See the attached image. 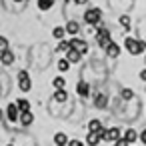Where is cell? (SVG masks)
<instances>
[{
    "instance_id": "obj_16",
    "label": "cell",
    "mask_w": 146,
    "mask_h": 146,
    "mask_svg": "<svg viewBox=\"0 0 146 146\" xmlns=\"http://www.w3.org/2000/svg\"><path fill=\"white\" fill-rule=\"evenodd\" d=\"M78 30H80V24L78 22H68L66 24V32L68 34H78Z\"/></svg>"
},
{
    "instance_id": "obj_17",
    "label": "cell",
    "mask_w": 146,
    "mask_h": 146,
    "mask_svg": "<svg viewBox=\"0 0 146 146\" xmlns=\"http://www.w3.org/2000/svg\"><path fill=\"white\" fill-rule=\"evenodd\" d=\"M94 104H96V108H104L106 106V94H96Z\"/></svg>"
},
{
    "instance_id": "obj_31",
    "label": "cell",
    "mask_w": 146,
    "mask_h": 146,
    "mask_svg": "<svg viewBox=\"0 0 146 146\" xmlns=\"http://www.w3.org/2000/svg\"><path fill=\"white\" fill-rule=\"evenodd\" d=\"M140 140L146 144V130H142V132H140Z\"/></svg>"
},
{
    "instance_id": "obj_8",
    "label": "cell",
    "mask_w": 146,
    "mask_h": 146,
    "mask_svg": "<svg viewBox=\"0 0 146 146\" xmlns=\"http://www.w3.org/2000/svg\"><path fill=\"white\" fill-rule=\"evenodd\" d=\"M32 122H34V116H32V112H30V110H24V112H20V124L28 126V124H32Z\"/></svg>"
},
{
    "instance_id": "obj_3",
    "label": "cell",
    "mask_w": 146,
    "mask_h": 146,
    "mask_svg": "<svg viewBox=\"0 0 146 146\" xmlns=\"http://www.w3.org/2000/svg\"><path fill=\"white\" fill-rule=\"evenodd\" d=\"M18 82H20V90H22V92H28L30 86H32V82H30L26 70H20V72H18Z\"/></svg>"
},
{
    "instance_id": "obj_25",
    "label": "cell",
    "mask_w": 146,
    "mask_h": 146,
    "mask_svg": "<svg viewBox=\"0 0 146 146\" xmlns=\"http://www.w3.org/2000/svg\"><path fill=\"white\" fill-rule=\"evenodd\" d=\"M70 68V62H68V58H64V60H58V70H68Z\"/></svg>"
},
{
    "instance_id": "obj_35",
    "label": "cell",
    "mask_w": 146,
    "mask_h": 146,
    "mask_svg": "<svg viewBox=\"0 0 146 146\" xmlns=\"http://www.w3.org/2000/svg\"><path fill=\"white\" fill-rule=\"evenodd\" d=\"M8 146H12V144H8Z\"/></svg>"
},
{
    "instance_id": "obj_28",
    "label": "cell",
    "mask_w": 146,
    "mask_h": 146,
    "mask_svg": "<svg viewBox=\"0 0 146 146\" xmlns=\"http://www.w3.org/2000/svg\"><path fill=\"white\" fill-rule=\"evenodd\" d=\"M6 48H8V40L4 36H0V52H4Z\"/></svg>"
},
{
    "instance_id": "obj_34",
    "label": "cell",
    "mask_w": 146,
    "mask_h": 146,
    "mask_svg": "<svg viewBox=\"0 0 146 146\" xmlns=\"http://www.w3.org/2000/svg\"><path fill=\"white\" fill-rule=\"evenodd\" d=\"M14 2H24V0H14Z\"/></svg>"
},
{
    "instance_id": "obj_11",
    "label": "cell",
    "mask_w": 146,
    "mask_h": 146,
    "mask_svg": "<svg viewBox=\"0 0 146 146\" xmlns=\"http://www.w3.org/2000/svg\"><path fill=\"white\" fill-rule=\"evenodd\" d=\"M108 142H116L118 138H120V130L118 128H110V130H106V136H104Z\"/></svg>"
},
{
    "instance_id": "obj_22",
    "label": "cell",
    "mask_w": 146,
    "mask_h": 146,
    "mask_svg": "<svg viewBox=\"0 0 146 146\" xmlns=\"http://www.w3.org/2000/svg\"><path fill=\"white\" fill-rule=\"evenodd\" d=\"M88 128H90L92 132H98V130L102 128V122H100V120H90V124H88Z\"/></svg>"
},
{
    "instance_id": "obj_32",
    "label": "cell",
    "mask_w": 146,
    "mask_h": 146,
    "mask_svg": "<svg viewBox=\"0 0 146 146\" xmlns=\"http://www.w3.org/2000/svg\"><path fill=\"white\" fill-rule=\"evenodd\" d=\"M140 78H142V80H146V70H142V72H140Z\"/></svg>"
},
{
    "instance_id": "obj_33",
    "label": "cell",
    "mask_w": 146,
    "mask_h": 146,
    "mask_svg": "<svg viewBox=\"0 0 146 146\" xmlns=\"http://www.w3.org/2000/svg\"><path fill=\"white\" fill-rule=\"evenodd\" d=\"M76 4H84V2H88V0H74Z\"/></svg>"
},
{
    "instance_id": "obj_10",
    "label": "cell",
    "mask_w": 146,
    "mask_h": 146,
    "mask_svg": "<svg viewBox=\"0 0 146 146\" xmlns=\"http://www.w3.org/2000/svg\"><path fill=\"white\" fill-rule=\"evenodd\" d=\"M80 56H82V52H80V50H76V48H70V50L66 52L68 62H78V60H80Z\"/></svg>"
},
{
    "instance_id": "obj_14",
    "label": "cell",
    "mask_w": 146,
    "mask_h": 146,
    "mask_svg": "<svg viewBox=\"0 0 146 146\" xmlns=\"http://www.w3.org/2000/svg\"><path fill=\"white\" fill-rule=\"evenodd\" d=\"M66 98H68L66 90H64V88H56V92H54V100H56V102H66Z\"/></svg>"
},
{
    "instance_id": "obj_15",
    "label": "cell",
    "mask_w": 146,
    "mask_h": 146,
    "mask_svg": "<svg viewBox=\"0 0 146 146\" xmlns=\"http://www.w3.org/2000/svg\"><path fill=\"white\" fill-rule=\"evenodd\" d=\"M76 90H78V94H80L82 98H86V96H88V90H90V88H88V84H86V82L82 80V82H78Z\"/></svg>"
},
{
    "instance_id": "obj_20",
    "label": "cell",
    "mask_w": 146,
    "mask_h": 146,
    "mask_svg": "<svg viewBox=\"0 0 146 146\" xmlns=\"http://www.w3.org/2000/svg\"><path fill=\"white\" fill-rule=\"evenodd\" d=\"M124 138H126L128 142H134V140L138 138V134H136V130H132V128H128V130H126V134H124Z\"/></svg>"
},
{
    "instance_id": "obj_12",
    "label": "cell",
    "mask_w": 146,
    "mask_h": 146,
    "mask_svg": "<svg viewBox=\"0 0 146 146\" xmlns=\"http://www.w3.org/2000/svg\"><path fill=\"white\" fill-rule=\"evenodd\" d=\"M54 144H56V146H66V144H68L66 134H64V132H56V134H54Z\"/></svg>"
},
{
    "instance_id": "obj_1",
    "label": "cell",
    "mask_w": 146,
    "mask_h": 146,
    "mask_svg": "<svg viewBox=\"0 0 146 146\" xmlns=\"http://www.w3.org/2000/svg\"><path fill=\"white\" fill-rule=\"evenodd\" d=\"M124 46H126V50H128L130 54H142L144 48H146V44H144L142 40H134V38H130V36L126 38Z\"/></svg>"
},
{
    "instance_id": "obj_29",
    "label": "cell",
    "mask_w": 146,
    "mask_h": 146,
    "mask_svg": "<svg viewBox=\"0 0 146 146\" xmlns=\"http://www.w3.org/2000/svg\"><path fill=\"white\" fill-rule=\"evenodd\" d=\"M114 144H116V146H128V144H130V142H128V140H126V138H118V140H116V142H114Z\"/></svg>"
},
{
    "instance_id": "obj_9",
    "label": "cell",
    "mask_w": 146,
    "mask_h": 146,
    "mask_svg": "<svg viewBox=\"0 0 146 146\" xmlns=\"http://www.w3.org/2000/svg\"><path fill=\"white\" fill-rule=\"evenodd\" d=\"M0 62H2V64H12L14 62V54L6 48L4 52H0Z\"/></svg>"
},
{
    "instance_id": "obj_2",
    "label": "cell",
    "mask_w": 146,
    "mask_h": 146,
    "mask_svg": "<svg viewBox=\"0 0 146 146\" xmlns=\"http://www.w3.org/2000/svg\"><path fill=\"white\" fill-rule=\"evenodd\" d=\"M100 10L98 8H90V10H86V14H84V20L88 22V24H98L100 22Z\"/></svg>"
},
{
    "instance_id": "obj_27",
    "label": "cell",
    "mask_w": 146,
    "mask_h": 146,
    "mask_svg": "<svg viewBox=\"0 0 146 146\" xmlns=\"http://www.w3.org/2000/svg\"><path fill=\"white\" fill-rule=\"evenodd\" d=\"M132 96H134V92H132L130 88H124V90H122V98H124V100H130Z\"/></svg>"
},
{
    "instance_id": "obj_4",
    "label": "cell",
    "mask_w": 146,
    "mask_h": 146,
    "mask_svg": "<svg viewBox=\"0 0 146 146\" xmlns=\"http://www.w3.org/2000/svg\"><path fill=\"white\" fill-rule=\"evenodd\" d=\"M96 42H98V46H102V48H106V46L110 44V32H108L106 28H102V30H98V34H96Z\"/></svg>"
},
{
    "instance_id": "obj_30",
    "label": "cell",
    "mask_w": 146,
    "mask_h": 146,
    "mask_svg": "<svg viewBox=\"0 0 146 146\" xmlns=\"http://www.w3.org/2000/svg\"><path fill=\"white\" fill-rule=\"evenodd\" d=\"M68 146H82V142H80V140H70Z\"/></svg>"
},
{
    "instance_id": "obj_18",
    "label": "cell",
    "mask_w": 146,
    "mask_h": 146,
    "mask_svg": "<svg viewBox=\"0 0 146 146\" xmlns=\"http://www.w3.org/2000/svg\"><path fill=\"white\" fill-rule=\"evenodd\" d=\"M52 4H54V0H38L40 10H48V8H52Z\"/></svg>"
},
{
    "instance_id": "obj_7",
    "label": "cell",
    "mask_w": 146,
    "mask_h": 146,
    "mask_svg": "<svg viewBox=\"0 0 146 146\" xmlns=\"http://www.w3.org/2000/svg\"><path fill=\"white\" fill-rule=\"evenodd\" d=\"M6 114H8V120L10 122H18V106L16 104H10L6 108Z\"/></svg>"
},
{
    "instance_id": "obj_6",
    "label": "cell",
    "mask_w": 146,
    "mask_h": 146,
    "mask_svg": "<svg viewBox=\"0 0 146 146\" xmlns=\"http://www.w3.org/2000/svg\"><path fill=\"white\" fill-rule=\"evenodd\" d=\"M106 54H108L110 58H116V56L120 54V46H118L116 42H112V40H110V44L106 46Z\"/></svg>"
},
{
    "instance_id": "obj_19",
    "label": "cell",
    "mask_w": 146,
    "mask_h": 146,
    "mask_svg": "<svg viewBox=\"0 0 146 146\" xmlns=\"http://www.w3.org/2000/svg\"><path fill=\"white\" fill-rule=\"evenodd\" d=\"M52 34H54V38L62 40V38H64V34H66V28H62V26H56V28L52 30Z\"/></svg>"
},
{
    "instance_id": "obj_21",
    "label": "cell",
    "mask_w": 146,
    "mask_h": 146,
    "mask_svg": "<svg viewBox=\"0 0 146 146\" xmlns=\"http://www.w3.org/2000/svg\"><path fill=\"white\" fill-rule=\"evenodd\" d=\"M64 84H66V80H64L62 76H56V78L52 80V86H54V88H64Z\"/></svg>"
},
{
    "instance_id": "obj_26",
    "label": "cell",
    "mask_w": 146,
    "mask_h": 146,
    "mask_svg": "<svg viewBox=\"0 0 146 146\" xmlns=\"http://www.w3.org/2000/svg\"><path fill=\"white\" fill-rule=\"evenodd\" d=\"M72 46H70V42H66V40H62L60 44H58V50H62V52H68Z\"/></svg>"
},
{
    "instance_id": "obj_24",
    "label": "cell",
    "mask_w": 146,
    "mask_h": 146,
    "mask_svg": "<svg viewBox=\"0 0 146 146\" xmlns=\"http://www.w3.org/2000/svg\"><path fill=\"white\" fill-rule=\"evenodd\" d=\"M16 106H18V110H20V112H24V110H30V104H28V100H18V102H16Z\"/></svg>"
},
{
    "instance_id": "obj_36",
    "label": "cell",
    "mask_w": 146,
    "mask_h": 146,
    "mask_svg": "<svg viewBox=\"0 0 146 146\" xmlns=\"http://www.w3.org/2000/svg\"><path fill=\"white\" fill-rule=\"evenodd\" d=\"M114 146H116V144H114Z\"/></svg>"
},
{
    "instance_id": "obj_13",
    "label": "cell",
    "mask_w": 146,
    "mask_h": 146,
    "mask_svg": "<svg viewBox=\"0 0 146 146\" xmlns=\"http://www.w3.org/2000/svg\"><path fill=\"white\" fill-rule=\"evenodd\" d=\"M100 140H102V138H100V134H98V132H92V130H90V132H88V136H86V142H88L90 146H96Z\"/></svg>"
},
{
    "instance_id": "obj_23",
    "label": "cell",
    "mask_w": 146,
    "mask_h": 146,
    "mask_svg": "<svg viewBox=\"0 0 146 146\" xmlns=\"http://www.w3.org/2000/svg\"><path fill=\"white\" fill-rule=\"evenodd\" d=\"M120 24H122L124 28H130V24H132L130 16H128V14H122V16H120Z\"/></svg>"
},
{
    "instance_id": "obj_5",
    "label": "cell",
    "mask_w": 146,
    "mask_h": 146,
    "mask_svg": "<svg viewBox=\"0 0 146 146\" xmlns=\"http://www.w3.org/2000/svg\"><path fill=\"white\" fill-rule=\"evenodd\" d=\"M70 46H72V48H76V50H80L82 54H86V52H88V44H86L84 40H80V38H72V40H70Z\"/></svg>"
}]
</instances>
